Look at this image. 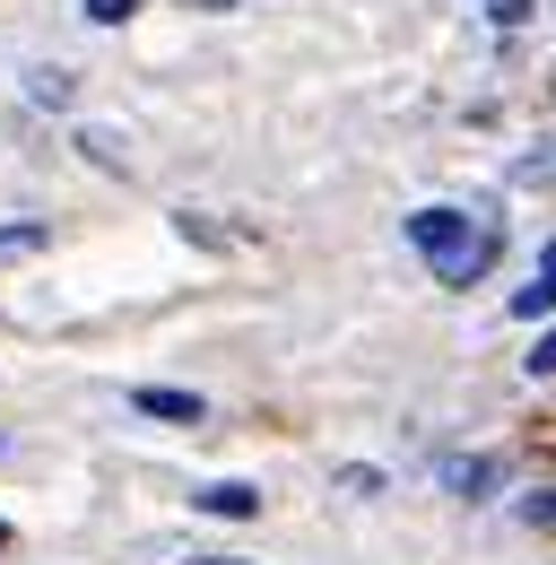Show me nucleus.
I'll return each instance as SVG.
<instances>
[{
  "mask_svg": "<svg viewBox=\"0 0 556 565\" xmlns=\"http://www.w3.org/2000/svg\"><path fill=\"white\" fill-rule=\"evenodd\" d=\"M139 418H174V426H201V392H165V383H139L131 392Z\"/></svg>",
  "mask_w": 556,
  "mask_h": 565,
  "instance_id": "nucleus-2",
  "label": "nucleus"
},
{
  "mask_svg": "<svg viewBox=\"0 0 556 565\" xmlns=\"http://www.w3.org/2000/svg\"><path fill=\"white\" fill-rule=\"evenodd\" d=\"M201 513H226V522H244V513H261V488H244V479H217V488L192 495Z\"/></svg>",
  "mask_w": 556,
  "mask_h": 565,
  "instance_id": "nucleus-3",
  "label": "nucleus"
},
{
  "mask_svg": "<svg viewBox=\"0 0 556 565\" xmlns=\"http://www.w3.org/2000/svg\"><path fill=\"white\" fill-rule=\"evenodd\" d=\"M531 522H556V488H539V495H531Z\"/></svg>",
  "mask_w": 556,
  "mask_h": 565,
  "instance_id": "nucleus-9",
  "label": "nucleus"
},
{
  "mask_svg": "<svg viewBox=\"0 0 556 565\" xmlns=\"http://www.w3.org/2000/svg\"><path fill=\"white\" fill-rule=\"evenodd\" d=\"M487 18H495V26H531V18H539V0H487Z\"/></svg>",
  "mask_w": 556,
  "mask_h": 565,
  "instance_id": "nucleus-4",
  "label": "nucleus"
},
{
  "mask_svg": "<svg viewBox=\"0 0 556 565\" xmlns=\"http://www.w3.org/2000/svg\"><path fill=\"white\" fill-rule=\"evenodd\" d=\"M539 279H556V244H548V253H539Z\"/></svg>",
  "mask_w": 556,
  "mask_h": 565,
  "instance_id": "nucleus-10",
  "label": "nucleus"
},
{
  "mask_svg": "<svg viewBox=\"0 0 556 565\" xmlns=\"http://www.w3.org/2000/svg\"><path fill=\"white\" fill-rule=\"evenodd\" d=\"M35 105H70V78L62 71H35Z\"/></svg>",
  "mask_w": 556,
  "mask_h": 565,
  "instance_id": "nucleus-6",
  "label": "nucleus"
},
{
  "mask_svg": "<svg viewBox=\"0 0 556 565\" xmlns=\"http://www.w3.org/2000/svg\"><path fill=\"white\" fill-rule=\"evenodd\" d=\"M522 365H531V374H556V331H548V340H539L531 356H522Z\"/></svg>",
  "mask_w": 556,
  "mask_h": 565,
  "instance_id": "nucleus-8",
  "label": "nucleus"
},
{
  "mask_svg": "<svg viewBox=\"0 0 556 565\" xmlns=\"http://www.w3.org/2000/svg\"><path fill=\"white\" fill-rule=\"evenodd\" d=\"M409 244H417V262H426L443 287H479L487 270L504 262L495 217H470V210H417L409 217Z\"/></svg>",
  "mask_w": 556,
  "mask_h": 565,
  "instance_id": "nucleus-1",
  "label": "nucleus"
},
{
  "mask_svg": "<svg viewBox=\"0 0 556 565\" xmlns=\"http://www.w3.org/2000/svg\"><path fill=\"white\" fill-rule=\"evenodd\" d=\"M0 548H9V522H0Z\"/></svg>",
  "mask_w": 556,
  "mask_h": 565,
  "instance_id": "nucleus-12",
  "label": "nucleus"
},
{
  "mask_svg": "<svg viewBox=\"0 0 556 565\" xmlns=\"http://www.w3.org/2000/svg\"><path fill=\"white\" fill-rule=\"evenodd\" d=\"M192 565H235V557H192Z\"/></svg>",
  "mask_w": 556,
  "mask_h": 565,
  "instance_id": "nucleus-11",
  "label": "nucleus"
},
{
  "mask_svg": "<svg viewBox=\"0 0 556 565\" xmlns=\"http://www.w3.org/2000/svg\"><path fill=\"white\" fill-rule=\"evenodd\" d=\"M131 9H139V0H87V18H96V26H122Z\"/></svg>",
  "mask_w": 556,
  "mask_h": 565,
  "instance_id": "nucleus-7",
  "label": "nucleus"
},
{
  "mask_svg": "<svg viewBox=\"0 0 556 565\" xmlns=\"http://www.w3.org/2000/svg\"><path fill=\"white\" fill-rule=\"evenodd\" d=\"M44 244V226H0V262H18V253H35Z\"/></svg>",
  "mask_w": 556,
  "mask_h": 565,
  "instance_id": "nucleus-5",
  "label": "nucleus"
}]
</instances>
